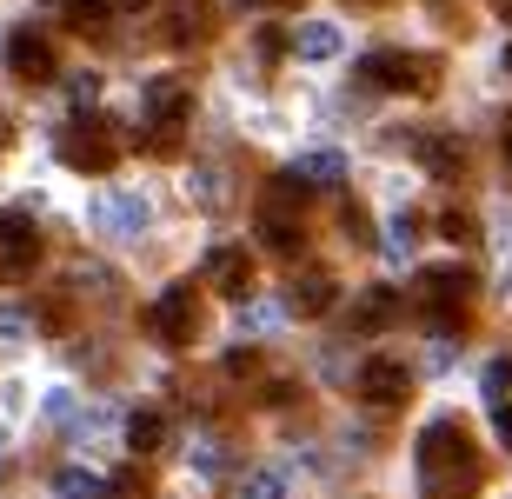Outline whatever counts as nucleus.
I'll return each instance as SVG.
<instances>
[{"label": "nucleus", "mask_w": 512, "mask_h": 499, "mask_svg": "<svg viewBox=\"0 0 512 499\" xmlns=\"http://www.w3.org/2000/svg\"><path fill=\"white\" fill-rule=\"evenodd\" d=\"M413 466H419V499H473L479 493V446L459 420H433L413 446Z\"/></svg>", "instance_id": "f257e3e1"}, {"label": "nucleus", "mask_w": 512, "mask_h": 499, "mask_svg": "<svg viewBox=\"0 0 512 499\" xmlns=\"http://www.w3.org/2000/svg\"><path fill=\"white\" fill-rule=\"evenodd\" d=\"M360 87H373V94H433V80L439 67L433 60H419V54H399V47H380V54H366L360 60Z\"/></svg>", "instance_id": "f03ea898"}, {"label": "nucleus", "mask_w": 512, "mask_h": 499, "mask_svg": "<svg viewBox=\"0 0 512 499\" xmlns=\"http://www.w3.org/2000/svg\"><path fill=\"white\" fill-rule=\"evenodd\" d=\"M187 107H193V87H187V80H173V74H160V80H147V87H140V120L160 134L153 147H173V140H180Z\"/></svg>", "instance_id": "7ed1b4c3"}, {"label": "nucleus", "mask_w": 512, "mask_h": 499, "mask_svg": "<svg viewBox=\"0 0 512 499\" xmlns=\"http://www.w3.org/2000/svg\"><path fill=\"white\" fill-rule=\"evenodd\" d=\"M147 327H153V340H160V346H193V333H200V300H193L187 280L167 287L147 307Z\"/></svg>", "instance_id": "20e7f679"}, {"label": "nucleus", "mask_w": 512, "mask_h": 499, "mask_svg": "<svg viewBox=\"0 0 512 499\" xmlns=\"http://www.w3.org/2000/svg\"><path fill=\"white\" fill-rule=\"evenodd\" d=\"M413 393V366L399 360V353H373V360L360 366V400H373V406H399Z\"/></svg>", "instance_id": "39448f33"}, {"label": "nucleus", "mask_w": 512, "mask_h": 499, "mask_svg": "<svg viewBox=\"0 0 512 499\" xmlns=\"http://www.w3.org/2000/svg\"><path fill=\"white\" fill-rule=\"evenodd\" d=\"M207 287L220 293V300H247V293H253V260H247V247H213L207 253Z\"/></svg>", "instance_id": "423d86ee"}, {"label": "nucleus", "mask_w": 512, "mask_h": 499, "mask_svg": "<svg viewBox=\"0 0 512 499\" xmlns=\"http://www.w3.org/2000/svg\"><path fill=\"white\" fill-rule=\"evenodd\" d=\"M60 160L80 167V173H107L120 160V147L100 134V127H74V134H60Z\"/></svg>", "instance_id": "0eeeda50"}, {"label": "nucleus", "mask_w": 512, "mask_h": 499, "mask_svg": "<svg viewBox=\"0 0 512 499\" xmlns=\"http://www.w3.org/2000/svg\"><path fill=\"white\" fill-rule=\"evenodd\" d=\"M7 67H14L20 80H47V74H54V40L34 34V27L7 34Z\"/></svg>", "instance_id": "6e6552de"}, {"label": "nucleus", "mask_w": 512, "mask_h": 499, "mask_svg": "<svg viewBox=\"0 0 512 499\" xmlns=\"http://www.w3.org/2000/svg\"><path fill=\"white\" fill-rule=\"evenodd\" d=\"M333 273L326 267H306V273H293V287H286V313H300V320H320L326 307H333Z\"/></svg>", "instance_id": "1a4fd4ad"}, {"label": "nucleus", "mask_w": 512, "mask_h": 499, "mask_svg": "<svg viewBox=\"0 0 512 499\" xmlns=\"http://www.w3.org/2000/svg\"><path fill=\"white\" fill-rule=\"evenodd\" d=\"M399 320V293L393 287H366L353 300V333H386Z\"/></svg>", "instance_id": "9d476101"}, {"label": "nucleus", "mask_w": 512, "mask_h": 499, "mask_svg": "<svg viewBox=\"0 0 512 499\" xmlns=\"http://www.w3.org/2000/svg\"><path fill=\"white\" fill-rule=\"evenodd\" d=\"M413 154L426 160V173H439V180H453V173L466 167V147H459L453 134H413Z\"/></svg>", "instance_id": "9b49d317"}, {"label": "nucleus", "mask_w": 512, "mask_h": 499, "mask_svg": "<svg viewBox=\"0 0 512 499\" xmlns=\"http://www.w3.org/2000/svg\"><path fill=\"white\" fill-rule=\"evenodd\" d=\"M127 446L140 453V460L160 453V446H167V413H160V406H133L127 413Z\"/></svg>", "instance_id": "f8f14e48"}, {"label": "nucleus", "mask_w": 512, "mask_h": 499, "mask_svg": "<svg viewBox=\"0 0 512 499\" xmlns=\"http://www.w3.org/2000/svg\"><path fill=\"white\" fill-rule=\"evenodd\" d=\"M167 40H173V47H193V40H207V7H200V0H173Z\"/></svg>", "instance_id": "ddd939ff"}, {"label": "nucleus", "mask_w": 512, "mask_h": 499, "mask_svg": "<svg viewBox=\"0 0 512 499\" xmlns=\"http://www.w3.org/2000/svg\"><path fill=\"white\" fill-rule=\"evenodd\" d=\"M260 247L300 253V220H286V207H260Z\"/></svg>", "instance_id": "4468645a"}, {"label": "nucleus", "mask_w": 512, "mask_h": 499, "mask_svg": "<svg viewBox=\"0 0 512 499\" xmlns=\"http://www.w3.org/2000/svg\"><path fill=\"white\" fill-rule=\"evenodd\" d=\"M293 47H300V60H333L340 54V27L333 20H306L300 34H293Z\"/></svg>", "instance_id": "2eb2a0df"}, {"label": "nucleus", "mask_w": 512, "mask_h": 499, "mask_svg": "<svg viewBox=\"0 0 512 499\" xmlns=\"http://www.w3.org/2000/svg\"><path fill=\"white\" fill-rule=\"evenodd\" d=\"M0 247H7V260H14V267H20V260H34V247H40V240H34V220H27V213H0Z\"/></svg>", "instance_id": "dca6fc26"}, {"label": "nucleus", "mask_w": 512, "mask_h": 499, "mask_svg": "<svg viewBox=\"0 0 512 499\" xmlns=\"http://www.w3.org/2000/svg\"><path fill=\"white\" fill-rule=\"evenodd\" d=\"M54 493L60 499H100V480L87 466H67V473H54Z\"/></svg>", "instance_id": "f3484780"}, {"label": "nucleus", "mask_w": 512, "mask_h": 499, "mask_svg": "<svg viewBox=\"0 0 512 499\" xmlns=\"http://www.w3.org/2000/svg\"><path fill=\"white\" fill-rule=\"evenodd\" d=\"M100 499H147V473H140V466H127L114 486H100Z\"/></svg>", "instance_id": "a211bd4d"}, {"label": "nucleus", "mask_w": 512, "mask_h": 499, "mask_svg": "<svg viewBox=\"0 0 512 499\" xmlns=\"http://www.w3.org/2000/svg\"><path fill=\"white\" fill-rule=\"evenodd\" d=\"M107 14H114L107 0H67V20H74V27H100Z\"/></svg>", "instance_id": "6ab92c4d"}, {"label": "nucleus", "mask_w": 512, "mask_h": 499, "mask_svg": "<svg viewBox=\"0 0 512 499\" xmlns=\"http://www.w3.org/2000/svg\"><path fill=\"white\" fill-rule=\"evenodd\" d=\"M240 499H286V480L280 473H247V493Z\"/></svg>", "instance_id": "aec40b11"}, {"label": "nucleus", "mask_w": 512, "mask_h": 499, "mask_svg": "<svg viewBox=\"0 0 512 499\" xmlns=\"http://www.w3.org/2000/svg\"><path fill=\"white\" fill-rule=\"evenodd\" d=\"M506 393H512V360H493V366H486V400H506Z\"/></svg>", "instance_id": "412c9836"}, {"label": "nucleus", "mask_w": 512, "mask_h": 499, "mask_svg": "<svg viewBox=\"0 0 512 499\" xmlns=\"http://www.w3.org/2000/svg\"><path fill=\"white\" fill-rule=\"evenodd\" d=\"M74 107H80V114H94V107H100V74H74Z\"/></svg>", "instance_id": "4be33fe9"}, {"label": "nucleus", "mask_w": 512, "mask_h": 499, "mask_svg": "<svg viewBox=\"0 0 512 499\" xmlns=\"http://www.w3.org/2000/svg\"><path fill=\"white\" fill-rule=\"evenodd\" d=\"M193 187H200V207H227V180L220 173H200Z\"/></svg>", "instance_id": "5701e85b"}, {"label": "nucleus", "mask_w": 512, "mask_h": 499, "mask_svg": "<svg viewBox=\"0 0 512 499\" xmlns=\"http://www.w3.org/2000/svg\"><path fill=\"white\" fill-rule=\"evenodd\" d=\"M439 233H446V240H473V220H466V213H446Z\"/></svg>", "instance_id": "b1692460"}, {"label": "nucleus", "mask_w": 512, "mask_h": 499, "mask_svg": "<svg viewBox=\"0 0 512 499\" xmlns=\"http://www.w3.org/2000/svg\"><path fill=\"white\" fill-rule=\"evenodd\" d=\"M493 433H499V446H512V400L493 406Z\"/></svg>", "instance_id": "393cba45"}, {"label": "nucleus", "mask_w": 512, "mask_h": 499, "mask_svg": "<svg viewBox=\"0 0 512 499\" xmlns=\"http://www.w3.org/2000/svg\"><path fill=\"white\" fill-rule=\"evenodd\" d=\"M386 240H393V253H406V247H413V220H393V233H386Z\"/></svg>", "instance_id": "a878e982"}, {"label": "nucleus", "mask_w": 512, "mask_h": 499, "mask_svg": "<svg viewBox=\"0 0 512 499\" xmlns=\"http://www.w3.org/2000/svg\"><path fill=\"white\" fill-rule=\"evenodd\" d=\"M499 147H506V167H512V114L499 120Z\"/></svg>", "instance_id": "bb28decb"}, {"label": "nucleus", "mask_w": 512, "mask_h": 499, "mask_svg": "<svg viewBox=\"0 0 512 499\" xmlns=\"http://www.w3.org/2000/svg\"><path fill=\"white\" fill-rule=\"evenodd\" d=\"M0 333H20V313H7V307H0Z\"/></svg>", "instance_id": "cd10ccee"}, {"label": "nucleus", "mask_w": 512, "mask_h": 499, "mask_svg": "<svg viewBox=\"0 0 512 499\" xmlns=\"http://www.w3.org/2000/svg\"><path fill=\"white\" fill-rule=\"evenodd\" d=\"M233 7H280V0H233Z\"/></svg>", "instance_id": "c85d7f7f"}, {"label": "nucleus", "mask_w": 512, "mask_h": 499, "mask_svg": "<svg viewBox=\"0 0 512 499\" xmlns=\"http://www.w3.org/2000/svg\"><path fill=\"white\" fill-rule=\"evenodd\" d=\"M107 7H153V0H107Z\"/></svg>", "instance_id": "c756f323"}, {"label": "nucleus", "mask_w": 512, "mask_h": 499, "mask_svg": "<svg viewBox=\"0 0 512 499\" xmlns=\"http://www.w3.org/2000/svg\"><path fill=\"white\" fill-rule=\"evenodd\" d=\"M493 7H499V14H512V0H493Z\"/></svg>", "instance_id": "7c9ffc66"}, {"label": "nucleus", "mask_w": 512, "mask_h": 499, "mask_svg": "<svg viewBox=\"0 0 512 499\" xmlns=\"http://www.w3.org/2000/svg\"><path fill=\"white\" fill-rule=\"evenodd\" d=\"M506 74H512V40H506Z\"/></svg>", "instance_id": "2f4dec72"}, {"label": "nucleus", "mask_w": 512, "mask_h": 499, "mask_svg": "<svg viewBox=\"0 0 512 499\" xmlns=\"http://www.w3.org/2000/svg\"><path fill=\"white\" fill-rule=\"evenodd\" d=\"M0 140H7V114H0Z\"/></svg>", "instance_id": "473e14b6"}]
</instances>
